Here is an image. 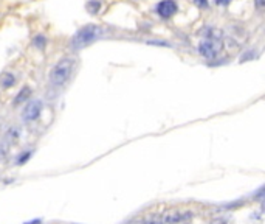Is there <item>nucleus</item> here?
<instances>
[{
  "label": "nucleus",
  "instance_id": "obj_1",
  "mask_svg": "<svg viewBox=\"0 0 265 224\" xmlns=\"http://www.w3.org/2000/svg\"><path fill=\"white\" fill-rule=\"evenodd\" d=\"M104 36V28L99 25H86L82 26V28H79L75 36L71 38V47L75 50H81L84 49L87 46H90V44L96 42L98 39H101Z\"/></svg>",
  "mask_w": 265,
  "mask_h": 224
},
{
  "label": "nucleus",
  "instance_id": "obj_2",
  "mask_svg": "<svg viewBox=\"0 0 265 224\" xmlns=\"http://www.w3.org/2000/svg\"><path fill=\"white\" fill-rule=\"evenodd\" d=\"M73 69H75V58L66 56V58L59 59L50 70V75H48L50 84L53 87L64 86L68 81V78L71 76Z\"/></svg>",
  "mask_w": 265,
  "mask_h": 224
},
{
  "label": "nucleus",
  "instance_id": "obj_3",
  "mask_svg": "<svg viewBox=\"0 0 265 224\" xmlns=\"http://www.w3.org/2000/svg\"><path fill=\"white\" fill-rule=\"evenodd\" d=\"M193 218V213L188 210H174V212H164L160 215H155L148 220L141 221L140 224H181Z\"/></svg>",
  "mask_w": 265,
  "mask_h": 224
},
{
  "label": "nucleus",
  "instance_id": "obj_4",
  "mask_svg": "<svg viewBox=\"0 0 265 224\" xmlns=\"http://www.w3.org/2000/svg\"><path fill=\"white\" fill-rule=\"evenodd\" d=\"M197 50H199L200 55L205 56L206 59H213L223 50V39L222 38H208V36H203V39L199 42Z\"/></svg>",
  "mask_w": 265,
  "mask_h": 224
},
{
  "label": "nucleus",
  "instance_id": "obj_5",
  "mask_svg": "<svg viewBox=\"0 0 265 224\" xmlns=\"http://www.w3.org/2000/svg\"><path fill=\"white\" fill-rule=\"evenodd\" d=\"M42 109H44V104L41 100H30L25 104L22 111V120L25 123H31L34 120H38L42 114Z\"/></svg>",
  "mask_w": 265,
  "mask_h": 224
},
{
  "label": "nucleus",
  "instance_id": "obj_6",
  "mask_svg": "<svg viewBox=\"0 0 265 224\" xmlns=\"http://www.w3.org/2000/svg\"><path fill=\"white\" fill-rule=\"evenodd\" d=\"M178 5L176 0H161V2L157 5V14L164 17V19H169L174 14L177 13Z\"/></svg>",
  "mask_w": 265,
  "mask_h": 224
},
{
  "label": "nucleus",
  "instance_id": "obj_7",
  "mask_svg": "<svg viewBox=\"0 0 265 224\" xmlns=\"http://www.w3.org/2000/svg\"><path fill=\"white\" fill-rule=\"evenodd\" d=\"M19 139H21V129L14 126V128L8 129V132L5 134V139H3V140L8 143V145H10V143H16Z\"/></svg>",
  "mask_w": 265,
  "mask_h": 224
},
{
  "label": "nucleus",
  "instance_id": "obj_8",
  "mask_svg": "<svg viewBox=\"0 0 265 224\" xmlns=\"http://www.w3.org/2000/svg\"><path fill=\"white\" fill-rule=\"evenodd\" d=\"M30 97H31V89H30V87H22L21 92L16 95L14 103H16V104L23 103V101H26V100H30Z\"/></svg>",
  "mask_w": 265,
  "mask_h": 224
},
{
  "label": "nucleus",
  "instance_id": "obj_9",
  "mask_svg": "<svg viewBox=\"0 0 265 224\" xmlns=\"http://www.w3.org/2000/svg\"><path fill=\"white\" fill-rule=\"evenodd\" d=\"M14 83H16V78H14L13 74H5L2 76V81H0V84H2L3 89H10Z\"/></svg>",
  "mask_w": 265,
  "mask_h": 224
},
{
  "label": "nucleus",
  "instance_id": "obj_10",
  "mask_svg": "<svg viewBox=\"0 0 265 224\" xmlns=\"http://www.w3.org/2000/svg\"><path fill=\"white\" fill-rule=\"evenodd\" d=\"M8 143L5 142V140H2V142H0V162H2V160H3V157L6 156V153H8Z\"/></svg>",
  "mask_w": 265,
  "mask_h": 224
},
{
  "label": "nucleus",
  "instance_id": "obj_11",
  "mask_svg": "<svg viewBox=\"0 0 265 224\" xmlns=\"http://www.w3.org/2000/svg\"><path fill=\"white\" fill-rule=\"evenodd\" d=\"M31 151H26V153H23L19 159H17V164H19V165H23L25 162H26V160H28L30 157H31Z\"/></svg>",
  "mask_w": 265,
  "mask_h": 224
},
{
  "label": "nucleus",
  "instance_id": "obj_12",
  "mask_svg": "<svg viewBox=\"0 0 265 224\" xmlns=\"http://www.w3.org/2000/svg\"><path fill=\"white\" fill-rule=\"evenodd\" d=\"M254 6L258 11H264L265 8V0H254Z\"/></svg>",
  "mask_w": 265,
  "mask_h": 224
},
{
  "label": "nucleus",
  "instance_id": "obj_13",
  "mask_svg": "<svg viewBox=\"0 0 265 224\" xmlns=\"http://www.w3.org/2000/svg\"><path fill=\"white\" fill-rule=\"evenodd\" d=\"M34 44H36V46H38L39 49H42V47L45 46V38H44V36H38V38L34 39Z\"/></svg>",
  "mask_w": 265,
  "mask_h": 224
},
{
  "label": "nucleus",
  "instance_id": "obj_14",
  "mask_svg": "<svg viewBox=\"0 0 265 224\" xmlns=\"http://www.w3.org/2000/svg\"><path fill=\"white\" fill-rule=\"evenodd\" d=\"M194 3L199 8H208V0H194Z\"/></svg>",
  "mask_w": 265,
  "mask_h": 224
},
{
  "label": "nucleus",
  "instance_id": "obj_15",
  "mask_svg": "<svg viewBox=\"0 0 265 224\" xmlns=\"http://www.w3.org/2000/svg\"><path fill=\"white\" fill-rule=\"evenodd\" d=\"M87 8H88V10L95 14V13L98 11V8H99V3H93V5H92V3H88V5H87Z\"/></svg>",
  "mask_w": 265,
  "mask_h": 224
},
{
  "label": "nucleus",
  "instance_id": "obj_16",
  "mask_svg": "<svg viewBox=\"0 0 265 224\" xmlns=\"http://www.w3.org/2000/svg\"><path fill=\"white\" fill-rule=\"evenodd\" d=\"M216 5H221V6H226L231 3V0H214Z\"/></svg>",
  "mask_w": 265,
  "mask_h": 224
},
{
  "label": "nucleus",
  "instance_id": "obj_17",
  "mask_svg": "<svg viewBox=\"0 0 265 224\" xmlns=\"http://www.w3.org/2000/svg\"><path fill=\"white\" fill-rule=\"evenodd\" d=\"M211 224H226V221L223 218H217V220H213Z\"/></svg>",
  "mask_w": 265,
  "mask_h": 224
},
{
  "label": "nucleus",
  "instance_id": "obj_18",
  "mask_svg": "<svg viewBox=\"0 0 265 224\" xmlns=\"http://www.w3.org/2000/svg\"><path fill=\"white\" fill-rule=\"evenodd\" d=\"M26 224H41L39 220H36V221H31V223H26Z\"/></svg>",
  "mask_w": 265,
  "mask_h": 224
}]
</instances>
